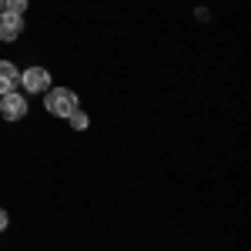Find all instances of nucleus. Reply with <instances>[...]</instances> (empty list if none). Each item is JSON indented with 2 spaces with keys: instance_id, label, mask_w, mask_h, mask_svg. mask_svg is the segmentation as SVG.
Returning a JSON list of instances; mask_svg holds the SVG:
<instances>
[{
  "instance_id": "1",
  "label": "nucleus",
  "mask_w": 251,
  "mask_h": 251,
  "mask_svg": "<svg viewBox=\"0 0 251 251\" xmlns=\"http://www.w3.org/2000/svg\"><path fill=\"white\" fill-rule=\"evenodd\" d=\"M77 104L80 100L71 87H47V91H44V107L54 117H71L77 111Z\"/></svg>"
},
{
  "instance_id": "2",
  "label": "nucleus",
  "mask_w": 251,
  "mask_h": 251,
  "mask_svg": "<svg viewBox=\"0 0 251 251\" xmlns=\"http://www.w3.org/2000/svg\"><path fill=\"white\" fill-rule=\"evenodd\" d=\"M20 87L27 94H44L50 87V74L44 67H27V71H20Z\"/></svg>"
},
{
  "instance_id": "3",
  "label": "nucleus",
  "mask_w": 251,
  "mask_h": 251,
  "mask_svg": "<svg viewBox=\"0 0 251 251\" xmlns=\"http://www.w3.org/2000/svg\"><path fill=\"white\" fill-rule=\"evenodd\" d=\"M24 114H27V97L24 94L10 91V94L0 97V117H3V121H20Z\"/></svg>"
},
{
  "instance_id": "4",
  "label": "nucleus",
  "mask_w": 251,
  "mask_h": 251,
  "mask_svg": "<svg viewBox=\"0 0 251 251\" xmlns=\"http://www.w3.org/2000/svg\"><path fill=\"white\" fill-rule=\"evenodd\" d=\"M20 34H24V17L0 10V40H3V44H10V40H17Z\"/></svg>"
},
{
  "instance_id": "5",
  "label": "nucleus",
  "mask_w": 251,
  "mask_h": 251,
  "mask_svg": "<svg viewBox=\"0 0 251 251\" xmlns=\"http://www.w3.org/2000/svg\"><path fill=\"white\" fill-rule=\"evenodd\" d=\"M20 84V71L10 64V60H0V97L10 94V91H17Z\"/></svg>"
},
{
  "instance_id": "6",
  "label": "nucleus",
  "mask_w": 251,
  "mask_h": 251,
  "mask_svg": "<svg viewBox=\"0 0 251 251\" xmlns=\"http://www.w3.org/2000/svg\"><path fill=\"white\" fill-rule=\"evenodd\" d=\"M67 121H71V127H74V131H87V127H91V117L80 114V111H74V114L67 117Z\"/></svg>"
},
{
  "instance_id": "7",
  "label": "nucleus",
  "mask_w": 251,
  "mask_h": 251,
  "mask_svg": "<svg viewBox=\"0 0 251 251\" xmlns=\"http://www.w3.org/2000/svg\"><path fill=\"white\" fill-rule=\"evenodd\" d=\"M3 10H7V14H17V17H24L27 0H7V3H3Z\"/></svg>"
},
{
  "instance_id": "8",
  "label": "nucleus",
  "mask_w": 251,
  "mask_h": 251,
  "mask_svg": "<svg viewBox=\"0 0 251 251\" xmlns=\"http://www.w3.org/2000/svg\"><path fill=\"white\" fill-rule=\"evenodd\" d=\"M7 225H10V218H7V211H3V208H0V231H3V228H7Z\"/></svg>"
},
{
  "instance_id": "9",
  "label": "nucleus",
  "mask_w": 251,
  "mask_h": 251,
  "mask_svg": "<svg viewBox=\"0 0 251 251\" xmlns=\"http://www.w3.org/2000/svg\"><path fill=\"white\" fill-rule=\"evenodd\" d=\"M3 3H7V0H0V10H3Z\"/></svg>"
}]
</instances>
